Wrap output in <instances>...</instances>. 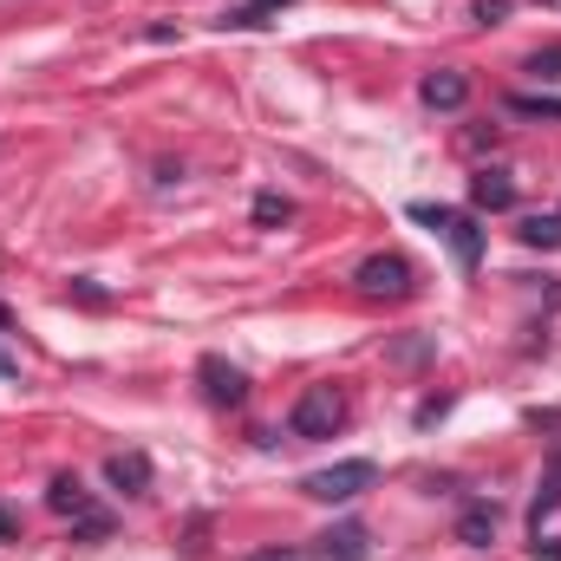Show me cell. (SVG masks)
I'll return each mask as SVG.
<instances>
[{
  "label": "cell",
  "instance_id": "7",
  "mask_svg": "<svg viewBox=\"0 0 561 561\" xmlns=\"http://www.w3.org/2000/svg\"><path fill=\"white\" fill-rule=\"evenodd\" d=\"M419 99L431 105V112H463L470 79H463V72H450V66H444V72H424V79H419Z\"/></svg>",
  "mask_w": 561,
  "mask_h": 561
},
{
  "label": "cell",
  "instance_id": "14",
  "mask_svg": "<svg viewBox=\"0 0 561 561\" xmlns=\"http://www.w3.org/2000/svg\"><path fill=\"white\" fill-rule=\"evenodd\" d=\"M255 222H262V229H280V222H294V203H287L280 190H262V196H255Z\"/></svg>",
  "mask_w": 561,
  "mask_h": 561
},
{
  "label": "cell",
  "instance_id": "21",
  "mask_svg": "<svg viewBox=\"0 0 561 561\" xmlns=\"http://www.w3.org/2000/svg\"><path fill=\"white\" fill-rule=\"evenodd\" d=\"M536 561H561V536H536Z\"/></svg>",
  "mask_w": 561,
  "mask_h": 561
},
{
  "label": "cell",
  "instance_id": "15",
  "mask_svg": "<svg viewBox=\"0 0 561 561\" xmlns=\"http://www.w3.org/2000/svg\"><path fill=\"white\" fill-rule=\"evenodd\" d=\"M523 242L529 249H561V216H529L523 222Z\"/></svg>",
  "mask_w": 561,
  "mask_h": 561
},
{
  "label": "cell",
  "instance_id": "16",
  "mask_svg": "<svg viewBox=\"0 0 561 561\" xmlns=\"http://www.w3.org/2000/svg\"><path fill=\"white\" fill-rule=\"evenodd\" d=\"M280 7H294V0H249V7H236L222 26H268V13H280Z\"/></svg>",
  "mask_w": 561,
  "mask_h": 561
},
{
  "label": "cell",
  "instance_id": "6",
  "mask_svg": "<svg viewBox=\"0 0 561 561\" xmlns=\"http://www.w3.org/2000/svg\"><path fill=\"white\" fill-rule=\"evenodd\" d=\"M313 561H373L366 523H333L327 536H313Z\"/></svg>",
  "mask_w": 561,
  "mask_h": 561
},
{
  "label": "cell",
  "instance_id": "11",
  "mask_svg": "<svg viewBox=\"0 0 561 561\" xmlns=\"http://www.w3.org/2000/svg\"><path fill=\"white\" fill-rule=\"evenodd\" d=\"M457 542H463V549H490V542H496V503H470V510L457 516Z\"/></svg>",
  "mask_w": 561,
  "mask_h": 561
},
{
  "label": "cell",
  "instance_id": "12",
  "mask_svg": "<svg viewBox=\"0 0 561 561\" xmlns=\"http://www.w3.org/2000/svg\"><path fill=\"white\" fill-rule=\"evenodd\" d=\"M46 510L79 523V516H92V496H85V483H79V477H53V490H46Z\"/></svg>",
  "mask_w": 561,
  "mask_h": 561
},
{
  "label": "cell",
  "instance_id": "13",
  "mask_svg": "<svg viewBox=\"0 0 561 561\" xmlns=\"http://www.w3.org/2000/svg\"><path fill=\"white\" fill-rule=\"evenodd\" d=\"M510 112H516V118H561V99L556 92H516Z\"/></svg>",
  "mask_w": 561,
  "mask_h": 561
},
{
  "label": "cell",
  "instance_id": "19",
  "mask_svg": "<svg viewBox=\"0 0 561 561\" xmlns=\"http://www.w3.org/2000/svg\"><path fill=\"white\" fill-rule=\"evenodd\" d=\"M444 412H450V399H424V405H419V424H437Z\"/></svg>",
  "mask_w": 561,
  "mask_h": 561
},
{
  "label": "cell",
  "instance_id": "3",
  "mask_svg": "<svg viewBox=\"0 0 561 561\" xmlns=\"http://www.w3.org/2000/svg\"><path fill=\"white\" fill-rule=\"evenodd\" d=\"M353 287H359L366 300H412V294H419V268H412L405 255L379 249V255H366V262L353 268Z\"/></svg>",
  "mask_w": 561,
  "mask_h": 561
},
{
  "label": "cell",
  "instance_id": "5",
  "mask_svg": "<svg viewBox=\"0 0 561 561\" xmlns=\"http://www.w3.org/2000/svg\"><path fill=\"white\" fill-rule=\"evenodd\" d=\"M196 379H203V392H209L216 405H242V399H249V373L229 366L222 353H203V359H196Z\"/></svg>",
  "mask_w": 561,
  "mask_h": 561
},
{
  "label": "cell",
  "instance_id": "8",
  "mask_svg": "<svg viewBox=\"0 0 561 561\" xmlns=\"http://www.w3.org/2000/svg\"><path fill=\"white\" fill-rule=\"evenodd\" d=\"M470 209H490V216L516 209V183H510L503 170H477V176H470Z\"/></svg>",
  "mask_w": 561,
  "mask_h": 561
},
{
  "label": "cell",
  "instance_id": "4",
  "mask_svg": "<svg viewBox=\"0 0 561 561\" xmlns=\"http://www.w3.org/2000/svg\"><path fill=\"white\" fill-rule=\"evenodd\" d=\"M340 424H346V399H340L333 386H307V392L294 399V412H287V431H294V437H307V444L333 437Z\"/></svg>",
  "mask_w": 561,
  "mask_h": 561
},
{
  "label": "cell",
  "instance_id": "9",
  "mask_svg": "<svg viewBox=\"0 0 561 561\" xmlns=\"http://www.w3.org/2000/svg\"><path fill=\"white\" fill-rule=\"evenodd\" d=\"M105 477H112V490L144 496V490H150V457H144V450H112V457H105Z\"/></svg>",
  "mask_w": 561,
  "mask_h": 561
},
{
  "label": "cell",
  "instance_id": "18",
  "mask_svg": "<svg viewBox=\"0 0 561 561\" xmlns=\"http://www.w3.org/2000/svg\"><path fill=\"white\" fill-rule=\"evenodd\" d=\"M470 13H477V26H496V20H503V13H510V0H477V7H470Z\"/></svg>",
  "mask_w": 561,
  "mask_h": 561
},
{
  "label": "cell",
  "instance_id": "24",
  "mask_svg": "<svg viewBox=\"0 0 561 561\" xmlns=\"http://www.w3.org/2000/svg\"><path fill=\"white\" fill-rule=\"evenodd\" d=\"M0 542H13V510H0Z\"/></svg>",
  "mask_w": 561,
  "mask_h": 561
},
{
  "label": "cell",
  "instance_id": "23",
  "mask_svg": "<svg viewBox=\"0 0 561 561\" xmlns=\"http://www.w3.org/2000/svg\"><path fill=\"white\" fill-rule=\"evenodd\" d=\"M249 561H300L294 549H262V556H249Z\"/></svg>",
  "mask_w": 561,
  "mask_h": 561
},
{
  "label": "cell",
  "instance_id": "17",
  "mask_svg": "<svg viewBox=\"0 0 561 561\" xmlns=\"http://www.w3.org/2000/svg\"><path fill=\"white\" fill-rule=\"evenodd\" d=\"M523 72H529V79H542V85H549V79H561V46H549V53H529V66H523Z\"/></svg>",
  "mask_w": 561,
  "mask_h": 561
},
{
  "label": "cell",
  "instance_id": "10",
  "mask_svg": "<svg viewBox=\"0 0 561 561\" xmlns=\"http://www.w3.org/2000/svg\"><path fill=\"white\" fill-rule=\"evenodd\" d=\"M561 510V444L549 450V470H542V483H536V503H529V529L542 536V523Z\"/></svg>",
  "mask_w": 561,
  "mask_h": 561
},
{
  "label": "cell",
  "instance_id": "20",
  "mask_svg": "<svg viewBox=\"0 0 561 561\" xmlns=\"http://www.w3.org/2000/svg\"><path fill=\"white\" fill-rule=\"evenodd\" d=\"M72 294H79L85 307H105V287H92V280H72Z\"/></svg>",
  "mask_w": 561,
  "mask_h": 561
},
{
  "label": "cell",
  "instance_id": "25",
  "mask_svg": "<svg viewBox=\"0 0 561 561\" xmlns=\"http://www.w3.org/2000/svg\"><path fill=\"white\" fill-rule=\"evenodd\" d=\"M0 333H13V313H7V307H0Z\"/></svg>",
  "mask_w": 561,
  "mask_h": 561
},
{
  "label": "cell",
  "instance_id": "22",
  "mask_svg": "<svg viewBox=\"0 0 561 561\" xmlns=\"http://www.w3.org/2000/svg\"><path fill=\"white\" fill-rule=\"evenodd\" d=\"M463 150H496V131H463Z\"/></svg>",
  "mask_w": 561,
  "mask_h": 561
},
{
  "label": "cell",
  "instance_id": "1",
  "mask_svg": "<svg viewBox=\"0 0 561 561\" xmlns=\"http://www.w3.org/2000/svg\"><path fill=\"white\" fill-rule=\"evenodd\" d=\"M405 216L424 222V229L457 255V268H463V275H477V268H483V229H477V216H463V209H450V203H412Z\"/></svg>",
  "mask_w": 561,
  "mask_h": 561
},
{
  "label": "cell",
  "instance_id": "2",
  "mask_svg": "<svg viewBox=\"0 0 561 561\" xmlns=\"http://www.w3.org/2000/svg\"><path fill=\"white\" fill-rule=\"evenodd\" d=\"M373 483H379V463H373V457H340V463L300 477V496H313V503H353V496L373 490Z\"/></svg>",
  "mask_w": 561,
  "mask_h": 561
}]
</instances>
